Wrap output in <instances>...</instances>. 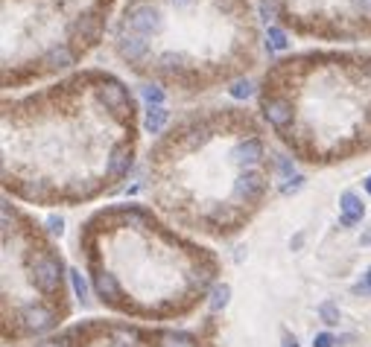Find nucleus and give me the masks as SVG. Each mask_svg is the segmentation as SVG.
I'll use <instances>...</instances> for the list:
<instances>
[{
    "mask_svg": "<svg viewBox=\"0 0 371 347\" xmlns=\"http://www.w3.org/2000/svg\"><path fill=\"white\" fill-rule=\"evenodd\" d=\"M275 12H278V6H275V3H269V0H263V6H261V15H263V18L272 21V18H275Z\"/></svg>",
    "mask_w": 371,
    "mask_h": 347,
    "instance_id": "obj_27",
    "label": "nucleus"
},
{
    "mask_svg": "<svg viewBox=\"0 0 371 347\" xmlns=\"http://www.w3.org/2000/svg\"><path fill=\"white\" fill-rule=\"evenodd\" d=\"M231 158L237 163H257V161L263 158V146H261V140H243V143L234 146Z\"/></svg>",
    "mask_w": 371,
    "mask_h": 347,
    "instance_id": "obj_10",
    "label": "nucleus"
},
{
    "mask_svg": "<svg viewBox=\"0 0 371 347\" xmlns=\"http://www.w3.org/2000/svg\"><path fill=\"white\" fill-rule=\"evenodd\" d=\"M263 187H266L263 175L249 170V172H243L234 181V198H240V202H252V198H257V195L263 193Z\"/></svg>",
    "mask_w": 371,
    "mask_h": 347,
    "instance_id": "obj_3",
    "label": "nucleus"
},
{
    "mask_svg": "<svg viewBox=\"0 0 371 347\" xmlns=\"http://www.w3.org/2000/svg\"><path fill=\"white\" fill-rule=\"evenodd\" d=\"M357 3H360V9H363V12H368V15H371V0H357Z\"/></svg>",
    "mask_w": 371,
    "mask_h": 347,
    "instance_id": "obj_29",
    "label": "nucleus"
},
{
    "mask_svg": "<svg viewBox=\"0 0 371 347\" xmlns=\"http://www.w3.org/2000/svg\"><path fill=\"white\" fill-rule=\"evenodd\" d=\"M365 283H368V289H371V269L365 272Z\"/></svg>",
    "mask_w": 371,
    "mask_h": 347,
    "instance_id": "obj_33",
    "label": "nucleus"
},
{
    "mask_svg": "<svg viewBox=\"0 0 371 347\" xmlns=\"http://www.w3.org/2000/svg\"><path fill=\"white\" fill-rule=\"evenodd\" d=\"M158 61H161V68H164V71H173V68H179V64H182V56L179 53H164Z\"/></svg>",
    "mask_w": 371,
    "mask_h": 347,
    "instance_id": "obj_23",
    "label": "nucleus"
},
{
    "mask_svg": "<svg viewBox=\"0 0 371 347\" xmlns=\"http://www.w3.org/2000/svg\"><path fill=\"white\" fill-rule=\"evenodd\" d=\"M164 341H167L164 347H193V336L187 333H170Z\"/></svg>",
    "mask_w": 371,
    "mask_h": 347,
    "instance_id": "obj_20",
    "label": "nucleus"
},
{
    "mask_svg": "<svg viewBox=\"0 0 371 347\" xmlns=\"http://www.w3.org/2000/svg\"><path fill=\"white\" fill-rule=\"evenodd\" d=\"M129 27H132L135 32H140V36H152V32H161V27H164V21H161V12L155 6H135L132 12H129Z\"/></svg>",
    "mask_w": 371,
    "mask_h": 347,
    "instance_id": "obj_2",
    "label": "nucleus"
},
{
    "mask_svg": "<svg viewBox=\"0 0 371 347\" xmlns=\"http://www.w3.org/2000/svg\"><path fill=\"white\" fill-rule=\"evenodd\" d=\"M41 347H68V344H59V341H44Z\"/></svg>",
    "mask_w": 371,
    "mask_h": 347,
    "instance_id": "obj_30",
    "label": "nucleus"
},
{
    "mask_svg": "<svg viewBox=\"0 0 371 347\" xmlns=\"http://www.w3.org/2000/svg\"><path fill=\"white\" fill-rule=\"evenodd\" d=\"M21 321L27 330H32V333H44V330H50L56 324L53 318V312L50 309H44V307H27L21 312Z\"/></svg>",
    "mask_w": 371,
    "mask_h": 347,
    "instance_id": "obj_4",
    "label": "nucleus"
},
{
    "mask_svg": "<svg viewBox=\"0 0 371 347\" xmlns=\"http://www.w3.org/2000/svg\"><path fill=\"white\" fill-rule=\"evenodd\" d=\"M73 36H82L88 41H96L100 38V18H94V15H85V18H79L73 27H71Z\"/></svg>",
    "mask_w": 371,
    "mask_h": 347,
    "instance_id": "obj_11",
    "label": "nucleus"
},
{
    "mask_svg": "<svg viewBox=\"0 0 371 347\" xmlns=\"http://www.w3.org/2000/svg\"><path fill=\"white\" fill-rule=\"evenodd\" d=\"M47 64H50V68H68V64H73V53L68 47H56L47 53Z\"/></svg>",
    "mask_w": 371,
    "mask_h": 347,
    "instance_id": "obj_14",
    "label": "nucleus"
},
{
    "mask_svg": "<svg viewBox=\"0 0 371 347\" xmlns=\"http://www.w3.org/2000/svg\"><path fill=\"white\" fill-rule=\"evenodd\" d=\"M340 207H342V225H357L365 216V205L360 202L357 193H342L340 195Z\"/></svg>",
    "mask_w": 371,
    "mask_h": 347,
    "instance_id": "obj_6",
    "label": "nucleus"
},
{
    "mask_svg": "<svg viewBox=\"0 0 371 347\" xmlns=\"http://www.w3.org/2000/svg\"><path fill=\"white\" fill-rule=\"evenodd\" d=\"M228 91H231V96H234V99H249L254 88H252V82H246V79H240V82H234V85H231Z\"/></svg>",
    "mask_w": 371,
    "mask_h": 347,
    "instance_id": "obj_19",
    "label": "nucleus"
},
{
    "mask_svg": "<svg viewBox=\"0 0 371 347\" xmlns=\"http://www.w3.org/2000/svg\"><path fill=\"white\" fill-rule=\"evenodd\" d=\"M286 36H284V29H278V27H269V47L272 50H286Z\"/></svg>",
    "mask_w": 371,
    "mask_h": 347,
    "instance_id": "obj_18",
    "label": "nucleus"
},
{
    "mask_svg": "<svg viewBox=\"0 0 371 347\" xmlns=\"http://www.w3.org/2000/svg\"><path fill=\"white\" fill-rule=\"evenodd\" d=\"M143 99H147L150 105H161L164 103V91L155 88V85H143Z\"/></svg>",
    "mask_w": 371,
    "mask_h": 347,
    "instance_id": "obj_21",
    "label": "nucleus"
},
{
    "mask_svg": "<svg viewBox=\"0 0 371 347\" xmlns=\"http://www.w3.org/2000/svg\"><path fill=\"white\" fill-rule=\"evenodd\" d=\"M71 283H73V292H76L79 301H85V297H88V286H85L82 274H79V272H71Z\"/></svg>",
    "mask_w": 371,
    "mask_h": 347,
    "instance_id": "obj_22",
    "label": "nucleus"
},
{
    "mask_svg": "<svg viewBox=\"0 0 371 347\" xmlns=\"http://www.w3.org/2000/svg\"><path fill=\"white\" fill-rule=\"evenodd\" d=\"M228 297H231V289L228 286H214V292H211V309H222L225 304H228Z\"/></svg>",
    "mask_w": 371,
    "mask_h": 347,
    "instance_id": "obj_16",
    "label": "nucleus"
},
{
    "mask_svg": "<svg viewBox=\"0 0 371 347\" xmlns=\"http://www.w3.org/2000/svg\"><path fill=\"white\" fill-rule=\"evenodd\" d=\"M129 167H132V149H129V146H115V149H111V158H108V167H106L108 178L126 175Z\"/></svg>",
    "mask_w": 371,
    "mask_h": 347,
    "instance_id": "obj_9",
    "label": "nucleus"
},
{
    "mask_svg": "<svg viewBox=\"0 0 371 347\" xmlns=\"http://www.w3.org/2000/svg\"><path fill=\"white\" fill-rule=\"evenodd\" d=\"M368 117H371V111H368Z\"/></svg>",
    "mask_w": 371,
    "mask_h": 347,
    "instance_id": "obj_35",
    "label": "nucleus"
},
{
    "mask_svg": "<svg viewBox=\"0 0 371 347\" xmlns=\"http://www.w3.org/2000/svg\"><path fill=\"white\" fill-rule=\"evenodd\" d=\"M284 347H298L296 336H289V333H284Z\"/></svg>",
    "mask_w": 371,
    "mask_h": 347,
    "instance_id": "obj_28",
    "label": "nucleus"
},
{
    "mask_svg": "<svg viewBox=\"0 0 371 347\" xmlns=\"http://www.w3.org/2000/svg\"><path fill=\"white\" fill-rule=\"evenodd\" d=\"M301 187H304V178L296 175V178H289V184H284V193H286V195H293V193H298Z\"/></svg>",
    "mask_w": 371,
    "mask_h": 347,
    "instance_id": "obj_24",
    "label": "nucleus"
},
{
    "mask_svg": "<svg viewBox=\"0 0 371 347\" xmlns=\"http://www.w3.org/2000/svg\"><path fill=\"white\" fill-rule=\"evenodd\" d=\"M167 117H170V114H167V108H164V105H150L147 117H143V126H147L150 135H158V131L164 128Z\"/></svg>",
    "mask_w": 371,
    "mask_h": 347,
    "instance_id": "obj_12",
    "label": "nucleus"
},
{
    "mask_svg": "<svg viewBox=\"0 0 371 347\" xmlns=\"http://www.w3.org/2000/svg\"><path fill=\"white\" fill-rule=\"evenodd\" d=\"M100 99H103V105L108 111H115V114H120V111L129 108V94L117 85V82H108V85H103L100 88Z\"/></svg>",
    "mask_w": 371,
    "mask_h": 347,
    "instance_id": "obj_7",
    "label": "nucleus"
},
{
    "mask_svg": "<svg viewBox=\"0 0 371 347\" xmlns=\"http://www.w3.org/2000/svg\"><path fill=\"white\" fill-rule=\"evenodd\" d=\"M336 344V339L330 336V333H319L316 339H313V347H333Z\"/></svg>",
    "mask_w": 371,
    "mask_h": 347,
    "instance_id": "obj_25",
    "label": "nucleus"
},
{
    "mask_svg": "<svg viewBox=\"0 0 371 347\" xmlns=\"http://www.w3.org/2000/svg\"><path fill=\"white\" fill-rule=\"evenodd\" d=\"M173 3H175V6H184V3H190V0H173Z\"/></svg>",
    "mask_w": 371,
    "mask_h": 347,
    "instance_id": "obj_34",
    "label": "nucleus"
},
{
    "mask_svg": "<svg viewBox=\"0 0 371 347\" xmlns=\"http://www.w3.org/2000/svg\"><path fill=\"white\" fill-rule=\"evenodd\" d=\"M363 245H371V230H368V234H363Z\"/></svg>",
    "mask_w": 371,
    "mask_h": 347,
    "instance_id": "obj_31",
    "label": "nucleus"
},
{
    "mask_svg": "<svg viewBox=\"0 0 371 347\" xmlns=\"http://www.w3.org/2000/svg\"><path fill=\"white\" fill-rule=\"evenodd\" d=\"M32 280H36V286L47 295H53L59 289V280H61V263L56 257H38L32 263Z\"/></svg>",
    "mask_w": 371,
    "mask_h": 347,
    "instance_id": "obj_1",
    "label": "nucleus"
},
{
    "mask_svg": "<svg viewBox=\"0 0 371 347\" xmlns=\"http://www.w3.org/2000/svg\"><path fill=\"white\" fill-rule=\"evenodd\" d=\"M47 230H50V234H61V230H64V222H61L59 216H50V219H47Z\"/></svg>",
    "mask_w": 371,
    "mask_h": 347,
    "instance_id": "obj_26",
    "label": "nucleus"
},
{
    "mask_svg": "<svg viewBox=\"0 0 371 347\" xmlns=\"http://www.w3.org/2000/svg\"><path fill=\"white\" fill-rule=\"evenodd\" d=\"M263 114H266V120L272 126H278V128L293 123V105L284 103V99H269V103L263 105Z\"/></svg>",
    "mask_w": 371,
    "mask_h": 347,
    "instance_id": "obj_8",
    "label": "nucleus"
},
{
    "mask_svg": "<svg viewBox=\"0 0 371 347\" xmlns=\"http://www.w3.org/2000/svg\"><path fill=\"white\" fill-rule=\"evenodd\" d=\"M96 292H100V297H108V301H115V297L120 295V289H117V280H115V274H108V272L96 274Z\"/></svg>",
    "mask_w": 371,
    "mask_h": 347,
    "instance_id": "obj_13",
    "label": "nucleus"
},
{
    "mask_svg": "<svg viewBox=\"0 0 371 347\" xmlns=\"http://www.w3.org/2000/svg\"><path fill=\"white\" fill-rule=\"evenodd\" d=\"M135 341H138V333H135V330L120 327L117 333H115V344H117V347H135Z\"/></svg>",
    "mask_w": 371,
    "mask_h": 347,
    "instance_id": "obj_17",
    "label": "nucleus"
},
{
    "mask_svg": "<svg viewBox=\"0 0 371 347\" xmlns=\"http://www.w3.org/2000/svg\"><path fill=\"white\" fill-rule=\"evenodd\" d=\"M117 50H120L123 59H132L135 61V59H143V56L150 53V44L143 41V36H138V32H129V36L123 32V36L117 38Z\"/></svg>",
    "mask_w": 371,
    "mask_h": 347,
    "instance_id": "obj_5",
    "label": "nucleus"
},
{
    "mask_svg": "<svg viewBox=\"0 0 371 347\" xmlns=\"http://www.w3.org/2000/svg\"><path fill=\"white\" fill-rule=\"evenodd\" d=\"M319 316H321V321H325V324L336 327V324H340V307L330 304V301H325V304L319 307Z\"/></svg>",
    "mask_w": 371,
    "mask_h": 347,
    "instance_id": "obj_15",
    "label": "nucleus"
},
{
    "mask_svg": "<svg viewBox=\"0 0 371 347\" xmlns=\"http://www.w3.org/2000/svg\"><path fill=\"white\" fill-rule=\"evenodd\" d=\"M365 193H368V195H371V175H368V178H365Z\"/></svg>",
    "mask_w": 371,
    "mask_h": 347,
    "instance_id": "obj_32",
    "label": "nucleus"
}]
</instances>
